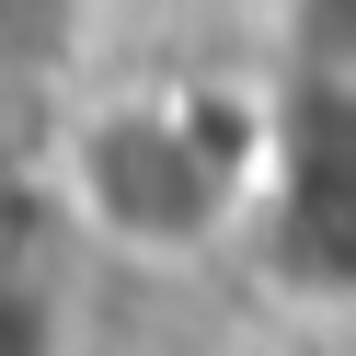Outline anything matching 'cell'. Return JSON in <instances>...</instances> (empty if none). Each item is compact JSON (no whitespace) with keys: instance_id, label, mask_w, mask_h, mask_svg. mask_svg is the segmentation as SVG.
<instances>
[{"instance_id":"5b68a950","label":"cell","mask_w":356,"mask_h":356,"mask_svg":"<svg viewBox=\"0 0 356 356\" xmlns=\"http://www.w3.org/2000/svg\"><path fill=\"white\" fill-rule=\"evenodd\" d=\"M241 356H356V345H333V333H264V322H241Z\"/></svg>"},{"instance_id":"7a4b0ae2","label":"cell","mask_w":356,"mask_h":356,"mask_svg":"<svg viewBox=\"0 0 356 356\" xmlns=\"http://www.w3.org/2000/svg\"><path fill=\"white\" fill-rule=\"evenodd\" d=\"M264 104V172H253V218L230 253V310L264 333H333L356 345V92L345 81L276 70Z\"/></svg>"},{"instance_id":"8992f818","label":"cell","mask_w":356,"mask_h":356,"mask_svg":"<svg viewBox=\"0 0 356 356\" xmlns=\"http://www.w3.org/2000/svg\"><path fill=\"white\" fill-rule=\"evenodd\" d=\"M104 356H172V345H127V333H104ZM218 356H241V345H218Z\"/></svg>"},{"instance_id":"277c9868","label":"cell","mask_w":356,"mask_h":356,"mask_svg":"<svg viewBox=\"0 0 356 356\" xmlns=\"http://www.w3.org/2000/svg\"><path fill=\"white\" fill-rule=\"evenodd\" d=\"M92 0H0V115L24 127L47 92H70L92 70Z\"/></svg>"},{"instance_id":"3957f363","label":"cell","mask_w":356,"mask_h":356,"mask_svg":"<svg viewBox=\"0 0 356 356\" xmlns=\"http://www.w3.org/2000/svg\"><path fill=\"white\" fill-rule=\"evenodd\" d=\"M0 356H104V287L24 195L0 207Z\"/></svg>"},{"instance_id":"6da1fadb","label":"cell","mask_w":356,"mask_h":356,"mask_svg":"<svg viewBox=\"0 0 356 356\" xmlns=\"http://www.w3.org/2000/svg\"><path fill=\"white\" fill-rule=\"evenodd\" d=\"M264 47L241 58H92L24 115L12 195L70 241L104 299H230L264 172Z\"/></svg>"}]
</instances>
